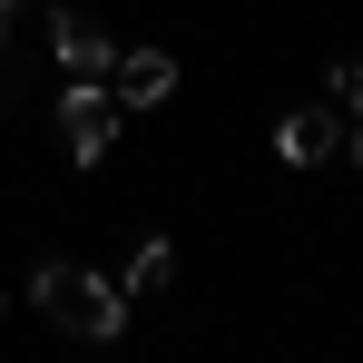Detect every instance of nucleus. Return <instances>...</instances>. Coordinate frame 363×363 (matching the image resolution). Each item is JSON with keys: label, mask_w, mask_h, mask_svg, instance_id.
I'll return each instance as SVG.
<instances>
[{"label": "nucleus", "mask_w": 363, "mask_h": 363, "mask_svg": "<svg viewBox=\"0 0 363 363\" xmlns=\"http://www.w3.org/2000/svg\"><path fill=\"white\" fill-rule=\"evenodd\" d=\"M40 314L69 324L79 344H118L128 334V295L99 275V265H40Z\"/></svg>", "instance_id": "f257e3e1"}, {"label": "nucleus", "mask_w": 363, "mask_h": 363, "mask_svg": "<svg viewBox=\"0 0 363 363\" xmlns=\"http://www.w3.org/2000/svg\"><path fill=\"white\" fill-rule=\"evenodd\" d=\"M60 147L79 157V167H99V157L118 147V99H108L99 79H79V89L60 99Z\"/></svg>", "instance_id": "f03ea898"}, {"label": "nucleus", "mask_w": 363, "mask_h": 363, "mask_svg": "<svg viewBox=\"0 0 363 363\" xmlns=\"http://www.w3.org/2000/svg\"><path fill=\"white\" fill-rule=\"evenodd\" d=\"M275 157H285V167H324V157H344V118H334V108H285Z\"/></svg>", "instance_id": "7ed1b4c3"}, {"label": "nucleus", "mask_w": 363, "mask_h": 363, "mask_svg": "<svg viewBox=\"0 0 363 363\" xmlns=\"http://www.w3.org/2000/svg\"><path fill=\"white\" fill-rule=\"evenodd\" d=\"M167 89H177V60H167V50H118V60H108V99H118V108H157Z\"/></svg>", "instance_id": "20e7f679"}, {"label": "nucleus", "mask_w": 363, "mask_h": 363, "mask_svg": "<svg viewBox=\"0 0 363 363\" xmlns=\"http://www.w3.org/2000/svg\"><path fill=\"white\" fill-rule=\"evenodd\" d=\"M50 40H60L69 79H108V60H118V50H108V30H99V20H79V10H60V20H50Z\"/></svg>", "instance_id": "39448f33"}, {"label": "nucleus", "mask_w": 363, "mask_h": 363, "mask_svg": "<svg viewBox=\"0 0 363 363\" xmlns=\"http://www.w3.org/2000/svg\"><path fill=\"white\" fill-rule=\"evenodd\" d=\"M167 275H177V245L147 236V245H138V265H128V285H167Z\"/></svg>", "instance_id": "423d86ee"}, {"label": "nucleus", "mask_w": 363, "mask_h": 363, "mask_svg": "<svg viewBox=\"0 0 363 363\" xmlns=\"http://www.w3.org/2000/svg\"><path fill=\"white\" fill-rule=\"evenodd\" d=\"M334 99H354V108H363V60H344V69H334Z\"/></svg>", "instance_id": "0eeeda50"}, {"label": "nucleus", "mask_w": 363, "mask_h": 363, "mask_svg": "<svg viewBox=\"0 0 363 363\" xmlns=\"http://www.w3.org/2000/svg\"><path fill=\"white\" fill-rule=\"evenodd\" d=\"M344 157H354V167H363V128H344Z\"/></svg>", "instance_id": "6e6552de"}, {"label": "nucleus", "mask_w": 363, "mask_h": 363, "mask_svg": "<svg viewBox=\"0 0 363 363\" xmlns=\"http://www.w3.org/2000/svg\"><path fill=\"white\" fill-rule=\"evenodd\" d=\"M20 10H30V0H0V30H10V20H20Z\"/></svg>", "instance_id": "1a4fd4ad"}]
</instances>
